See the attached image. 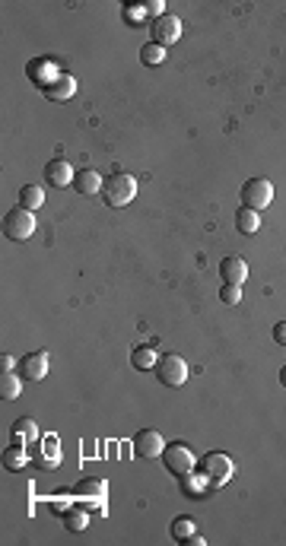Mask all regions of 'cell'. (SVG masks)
<instances>
[{
	"instance_id": "obj_1",
	"label": "cell",
	"mask_w": 286,
	"mask_h": 546,
	"mask_svg": "<svg viewBox=\"0 0 286 546\" xmlns=\"http://www.w3.org/2000/svg\"><path fill=\"white\" fill-rule=\"evenodd\" d=\"M197 473H201V480L207 489H220L235 476V464L223 451H210L197 461Z\"/></svg>"
},
{
	"instance_id": "obj_2",
	"label": "cell",
	"mask_w": 286,
	"mask_h": 546,
	"mask_svg": "<svg viewBox=\"0 0 286 546\" xmlns=\"http://www.w3.org/2000/svg\"><path fill=\"white\" fill-rule=\"evenodd\" d=\"M134 194H137V181H134V175H127V172L108 175V181L102 184V197H105L108 207H127V203L134 200Z\"/></svg>"
},
{
	"instance_id": "obj_3",
	"label": "cell",
	"mask_w": 286,
	"mask_h": 546,
	"mask_svg": "<svg viewBox=\"0 0 286 546\" xmlns=\"http://www.w3.org/2000/svg\"><path fill=\"white\" fill-rule=\"evenodd\" d=\"M32 232H36V213L32 210H6L4 216V235L13 238V242H26V238H32Z\"/></svg>"
},
{
	"instance_id": "obj_4",
	"label": "cell",
	"mask_w": 286,
	"mask_h": 546,
	"mask_svg": "<svg viewBox=\"0 0 286 546\" xmlns=\"http://www.w3.org/2000/svg\"><path fill=\"white\" fill-rule=\"evenodd\" d=\"M162 464H166V470L175 476H191V470L197 467L194 454H191V448L185 441H172V445L162 448Z\"/></svg>"
},
{
	"instance_id": "obj_5",
	"label": "cell",
	"mask_w": 286,
	"mask_h": 546,
	"mask_svg": "<svg viewBox=\"0 0 286 546\" xmlns=\"http://www.w3.org/2000/svg\"><path fill=\"white\" fill-rule=\"evenodd\" d=\"M270 200H274V184L268 178H248L242 184V207L261 213L264 207H270Z\"/></svg>"
},
{
	"instance_id": "obj_6",
	"label": "cell",
	"mask_w": 286,
	"mask_h": 546,
	"mask_svg": "<svg viewBox=\"0 0 286 546\" xmlns=\"http://www.w3.org/2000/svg\"><path fill=\"white\" fill-rule=\"evenodd\" d=\"M156 375H159L162 385L169 387H181L188 381V363L181 356H175V353H166V356L156 363Z\"/></svg>"
},
{
	"instance_id": "obj_7",
	"label": "cell",
	"mask_w": 286,
	"mask_h": 546,
	"mask_svg": "<svg viewBox=\"0 0 286 546\" xmlns=\"http://www.w3.org/2000/svg\"><path fill=\"white\" fill-rule=\"evenodd\" d=\"M149 32H153V42L156 45L169 48V45H175L181 38V19L172 16V13H166V16H159V19H153V23H149Z\"/></svg>"
},
{
	"instance_id": "obj_8",
	"label": "cell",
	"mask_w": 286,
	"mask_h": 546,
	"mask_svg": "<svg viewBox=\"0 0 286 546\" xmlns=\"http://www.w3.org/2000/svg\"><path fill=\"white\" fill-rule=\"evenodd\" d=\"M73 493L80 496V505L83 508H90V511H102L105 508V499H108V486L102 480H83V483H77L73 486Z\"/></svg>"
},
{
	"instance_id": "obj_9",
	"label": "cell",
	"mask_w": 286,
	"mask_h": 546,
	"mask_svg": "<svg viewBox=\"0 0 286 546\" xmlns=\"http://www.w3.org/2000/svg\"><path fill=\"white\" fill-rule=\"evenodd\" d=\"M162 448H166V441L156 429H140L134 435V454L137 457H162Z\"/></svg>"
},
{
	"instance_id": "obj_10",
	"label": "cell",
	"mask_w": 286,
	"mask_h": 546,
	"mask_svg": "<svg viewBox=\"0 0 286 546\" xmlns=\"http://www.w3.org/2000/svg\"><path fill=\"white\" fill-rule=\"evenodd\" d=\"M19 375L29 381H42L48 375V353L45 350H36V353H26L19 359Z\"/></svg>"
},
{
	"instance_id": "obj_11",
	"label": "cell",
	"mask_w": 286,
	"mask_h": 546,
	"mask_svg": "<svg viewBox=\"0 0 286 546\" xmlns=\"http://www.w3.org/2000/svg\"><path fill=\"white\" fill-rule=\"evenodd\" d=\"M220 277H223V283L242 286L245 279H248V264H245L242 257H235V255L223 257V261H220Z\"/></svg>"
},
{
	"instance_id": "obj_12",
	"label": "cell",
	"mask_w": 286,
	"mask_h": 546,
	"mask_svg": "<svg viewBox=\"0 0 286 546\" xmlns=\"http://www.w3.org/2000/svg\"><path fill=\"white\" fill-rule=\"evenodd\" d=\"M73 166L67 159H51L45 166V178L48 184H54V188H67V184H73Z\"/></svg>"
},
{
	"instance_id": "obj_13",
	"label": "cell",
	"mask_w": 286,
	"mask_h": 546,
	"mask_svg": "<svg viewBox=\"0 0 286 546\" xmlns=\"http://www.w3.org/2000/svg\"><path fill=\"white\" fill-rule=\"evenodd\" d=\"M102 181L99 178V172H92V168H80L77 175H73V191H77L80 197H92V194H99L102 191Z\"/></svg>"
},
{
	"instance_id": "obj_14",
	"label": "cell",
	"mask_w": 286,
	"mask_h": 546,
	"mask_svg": "<svg viewBox=\"0 0 286 546\" xmlns=\"http://www.w3.org/2000/svg\"><path fill=\"white\" fill-rule=\"evenodd\" d=\"M42 92L54 102H67V99H73V92H77V80L67 77V73H60V77L54 80V83H48Z\"/></svg>"
},
{
	"instance_id": "obj_15",
	"label": "cell",
	"mask_w": 286,
	"mask_h": 546,
	"mask_svg": "<svg viewBox=\"0 0 286 546\" xmlns=\"http://www.w3.org/2000/svg\"><path fill=\"white\" fill-rule=\"evenodd\" d=\"M29 77L45 90L48 83H54V80L60 77V70H58V64H54V60H32V64H29Z\"/></svg>"
},
{
	"instance_id": "obj_16",
	"label": "cell",
	"mask_w": 286,
	"mask_h": 546,
	"mask_svg": "<svg viewBox=\"0 0 286 546\" xmlns=\"http://www.w3.org/2000/svg\"><path fill=\"white\" fill-rule=\"evenodd\" d=\"M60 518H64V528H67V530H73V534H83V530L90 528V515H86L83 505L64 508V511H60Z\"/></svg>"
},
{
	"instance_id": "obj_17",
	"label": "cell",
	"mask_w": 286,
	"mask_h": 546,
	"mask_svg": "<svg viewBox=\"0 0 286 546\" xmlns=\"http://www.w3.org/2000/svg\"><path fill=\"white\" fill-rule=\"evenodd\" d=\"M258 226H261V213H258V210H248V207H238V213H235V229L245 232V235H255Z\"/></svg>"
},
{
	"instance_id": "obj_18",
	"label": "cell",
	"mask_w": 286,
	"mask_h": 546,
	"mask_svg": "<svg viewBox=\"0 0 286 546\" xmlns=\"http://www.w3.org/2000/svg\"><path fill=\"white\" fill-rule=\"evenodd\" d=\"M36 464H38V467H48V470L58 467V464H60V445H58V441L45 439L42 441V454H36Z\"/></svg>"
},
{
	"instance_id": "obj_19",
	"label": "cell",
	"mask_w": 286,
	"mask_h": 546,
	"mask_svg": "<svg viewBox=\"0 0 286 546\" xmlns=\"http://www.w3.org/2000/svg\"><path fill=\"white\" fill-rule=\"evenodd\" d=\"M45 203V194L38 184H26V188H19V207L23 210H38Z\"/></svg>"
},
{
	"instance_id": "obj_20",
	"label": "cell",
	"mask_w": 286,
	"mask_h": 546,
	"mask_svg": "<svg viewBox=\"0 0 286 546\" xmlns=\"http://www.w3.org/2000/svg\"><path fill=\"white\" fill-rule=\"evenodd\" d=\"M131 363H134V368H156V363H159V356H156V350L153 346H134L131 350Z\"/></svg>"
},
{
	"instance_id": "obj_21",
	"label": "cell",
	"mask_w": 286,
	"mask_h": 546,
	"mask_svg": "<svg viewBox=\"0 0 286 546\" xmlns=\"http://www.w3.org/2000/svg\"><path fill=\"white\" fill-rule=\"evenodd\" d=\"M36 439H38L36 419H29V416L16 419V426H13V441H36Z\"/></svg>"
},
{
	"instance_id": "obj_22",
	"label": "cell",
	"mask_w": 286,
	"mask_h": 546,
	"mask_svg": "<svg viewBox=\"0 0 286 546\" xmlns=\"http://www.w3.org/2000/svg\"><path fill=\"white\" fill-rule=\"evenodd\" d=\"M26 461H29V454L23 451V441H13V445L4 451V464H6L10 470H23Z\"/></svg>"
},
{
	"instance_id": "obj_23",
	"label": "cell",
	"mask_w": 286,
	"mask_h": 546,
	"mask_svg": "<svg viewBox=\"0 0 286 546\" xmlns=\"http://www.w3.org/2000/svg\"><path fill=\"white\" fill-rule=\"evenodd\" d=\"M19 391H23V381H19V375L4 372V378H0V397H4V400H16Z\"/></svg>"
},
{
	"instance_id": "obj_24",
	"label": "cell",
	"mask_w": 286,
	"mask_h": 546,
	"mask_svg": "<svg viewBox=\"0 0 286 546\" xmlns=\"http://www.w3.org/2000/svg\"><path fill=\"white\" fill-rule=\"evenodd\" d=\"M191 534H197V521H194V518H188V515L175 518V521H172V537H175V540L185 543Z\"/></svg>"
},
{
	"instance_id": "obj_25",
	"label": "cell",
	"mask_w": 286,
	"mask_h": 546,
	"mask_svg": "<svg viewBox=\"0 0 286 546\" xmlns=\"http://www.w3.org/2000/svg\"><path fill=\"white\" fill-rule=\"evenodd\" d=\"M140 60H143L147 67H159L162 60H166V48L156 45V42H147V45L140 48Z\"/></svg>"
},
{
	"instance_id": "obj_26",
	"label": "cell",
	"mask_w": 286,
	"mask_h": 546,
	"mask_svg": "<svg viewBox=\"0 0 286 546\" xmlns=\"http://www.w3.org/2000/svg\"><path fill=\"white\" fill-rule=\"evenodd\" d=\"M220 299L226 305H238L242 302V286H233V283H223V289H220Z\"/></svg>"
},
{
	"instance_id": "obj_27",
	"label": "cell",
	"mask_w": 286,
	"mask_h": 546,
	"mask_svg": "<svg viewBox=\"0 0 286 546\" xmlns=\"http://www.w3.org/2000/svg\"><path fill=\"white\" fill-rule=\"evenodd\" d=\"M125 23H127V26H143V23H147V13H143V6H131V4H127V6H125Z\"/></svg>"
},
{
	"instance_id": "obj_28",
	"label": "cell",
	"mask_w": 286,
	"mask_h": 546,
	"mask_svg": "<svg viewBox=\"0 0 286 546\" xmlns=\"http://www.w3.org/2000/svg\"><path fill=\"white\" fill-rule=\"evenodd\" d=\"M143 13H147V19L153 23V19L166 16V6H162V0H147V4H143Z\"/></svg>"
},
{
	"instance_id": "obj_29",
	"label": "cell",
	"mask_w": 286,
	"mask_h": 546,
	"mask_svg": "<svg viewBox=\"0 0 286 546\" xmlns=\"http://www.w3.org/2000/svg\"><path fill=\"white\" fill-rule=\"evenodd\" d=\"M274 343L286 346V321H277L274 324Z\"/></svg>"
},
{
	"instance_id": "obj_30",
	"label": "cell",
	"mask_w": 286,
	"mask_h": 546,
	"mask_svg": "<svg viewBox=\"0 0 286 546\" xmlns=\"http://www.w3.org/2000/svg\"><path fill=\"white\" fill-rule=\"evenodd\" d=\"M185 546H203V537H197V534H191L188 540H185Z\"/></svg>"
},
{
	"instance_id": "obj_31",
	"label": "cell",
	"mask_w": 286,
	"mask_h": 546,
	"mask_svg": "<svg viewBox=\"0 0 286 546\" xmlns=\"http://www.w3.org/2000/svg\"><path fill=\"white\" fill-rule=\"evenodd\" d=\"M0 365H4V372H10V368H13V359H10V356H0Z\"/></svg>"
},
{
	"instance_id": "obj_32",
	"label": "cell",
	"mask_w": 286,
	"mask_h": 546,
	"mask_svg": "<svg viewBox=\"0 0 286 546\" xmlns=\"http://www.w3.org/2000/svg\"><path fill=\"white\" fill-rule=\"evenodd\" d=\"M280 385H283V387H286V365H283V368H280Z\"/></svg>"
}]
</instances>
